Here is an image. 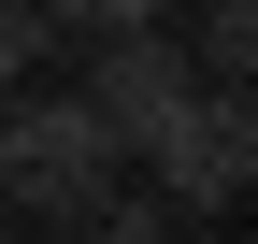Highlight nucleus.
I'll return each instance as SVG.
<instances>
[{"label":"nucleus","instance_id":"1","mask_svg":"<svg viewBox=\"0 0 258 244\" xmlns=\"http://www.w3.org/2000/svg\"><path fill=\"white\" fill-rule=\"evenodd\" d=\"M101 172H115V130L72 86H15V101H0V201L72 216V201H101Z\"/></svg>","mask_w":258,"mask_h":244},{"label":"nucleus","instance_id":"2","mask_svg":"<svg viewBox=\"0 0 258 244\" xmlns=\"http://www.w3.org/2000/svg\"><path fill=\"white\" fill-rule=\"evenodd\" d=\"M144 172H158V201H244V172H258L244 86H186V101L144 130Z\"/></svg>","mask_w":258,"mask_h":244},{"label":"nucleus","instance_id":"3","mask_svg":"<svg viewBox=\"0 0 258 244\" xmlns=\"http://www.w3.org/2000/svg\"><path fill=\"white\" fill-rule=\"evenodd\" d=\"M186 86H201V72H186V43H172V29H115V43H101V72H86V86H72V101H86V115H101V130H115V144H144V130H158V115H172V101H186Z\"/></svg>","mask_w":258,"mask_h":244},{"label":"nucleus","instance_id":"4","mask_svg":"<svg viewBox=\"0 0 258 244\" xmlns=\"http://www.w3.org/2000/svg\"><path fill=\"white\" fill-rule=\"evenodd\" d=\"M244 57H258V15L244 0H201V57H186V72L201 86H244Z\"/></svg>","mask_w":258,"mask_h":244},{"label":"nucleus","instance_id":"5","mask_svg":"<svg viewBox=\"0 0 258 244\" xmlns=\"http://www.w3.org/2000/svg\"><path fill=\"white\" fill-rule=\"evenodd\" d=\"M43 29H86V43H115V29H172V0H43Z\"/></svg>","mask_w":258,"mask_h":244},{"label":"nucleus","instance_id":"6","mask_svg":"<svg viewBox=\"0 0 258 244\" xmlns=\"http://www.w3.org/2000/svg\"><path fill=\"white\" fill-rule=\"evenodd\" d=\"M172 216H158V201H72V244H158Z\"/></svg>","mask_w":258,"mask_h":244},{"label":"nucleus","instance_id":"7","mask_svg":"<svg viewBox=\"0 0 258 244\" xmlns=\"http://www.w3.org/2000/svg\"><path fill=\"white\" fill-rule=\"evenodd\" d=\"M43 43H57L43 15H0V101H15V86H29V57H43Z\"/></svg>","mask_w":258,"mask_h":244},{"label":"nucleus","instance_id":"8","mask_svg":"<svg viewBox=\"0 0 258 244\" xmlns=\"http://www.w3.org/2000/svg\"><path fill=\"white\" fill-rule=\"evenodd\" d=\"M0 15H43V0H0Z\"/></svg>","mask_w":258,"mask_h":244}]
</instances>
